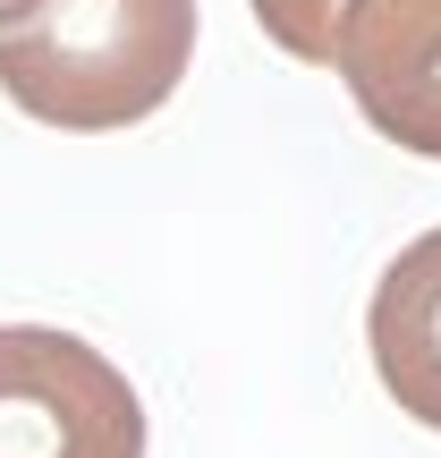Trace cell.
<instances>
[{
    "label": "cell",
    "instance_id": "3957f363",
    "mask_svg": "<svg viewBox=\"0 0 441 458\" xmlns=\"http://www.w3.org/2000/svg\"><path fill=\"white\" fill-rule=\"evenodd\" d=\"M331 68L382 145L441 162V0H340Z\"/></svg>",
    "mask_w": 441,
    "mask_h": 458
},
{
    "label": "cell",
    "instance_id": "277c9868",
    "mask_svg": "<svg viewBox=\"0 0 441 458\" xmlns=\"http://www.w3.org/2000/svg\"><path fill=\"white\" fill-rule=\"evenodd\" d=\"M365 340H374V374L391 408L441 433V229L391 255V272L374 280V306H365Z\"/></svg>",
    "mask_w": 441,
    "mask_h": 458
},
{
    "label": "cell",
    "instance_id": "5b68a950",
    "mask_svg": "<svg viewBox=\"0 0 441 458\" xmlns=\"http://www.w3.org/2000/svg\"><path fill=\"white\" fill-rule=\"evenodd\" d=\"M255 26L272 34L289 60L331 68V26H340V0H255Z\"/></svg>",
    "mask_w": 441,
    "mask_h": 458
},
{
    "label": "cell",
    "instance_id": "6da1fadb",
    "mask_svg": "<svg viewBox=\"0 0 441 458\" xmlns=\"http://www.w3.org/2000/svg\"><path fill=\"white\" fill-rule=\"evenodd\" d=\"M196 60V0H0V94L60 136L153 119Z\"/></svg>",
    "mask_w": 441,
    "mask_h": 458
},
{
    "label": "cell",
    "instance_id": "7a4b0ae2",
    "mask_svg": "<svg viewBox=\"0 0 441 458\" xmlns=\"http://www.w3.org/2000/svg\"><path fill=\"white\" fill-rule=\"evenodd\" d=\"M0 458H145V399L77 331L0 323Z\"/></svg>",
    "mask_w": 441,
    "mask_h": 458
}]
</instances>
